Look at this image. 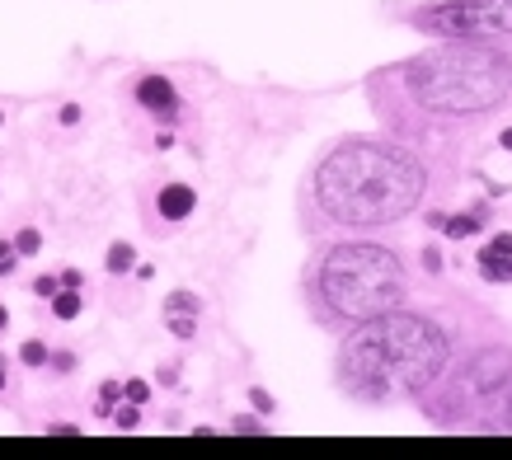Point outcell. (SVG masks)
I'll use <instances>...</instances> for the list:
<instances>
[{
	"mask_svg": "<svg viewBox=\"0 0 512 460\" xmlns=\"http://www.w3.org/2000/svg\"><path fill=\"white\" fill-rule=\"evenodd\" d=\"M315 193L343 226H390L419 207L423 169L414 155L381 141H348L315 174Z\"/></svg>",
	"mask_w": 512,
	"mask_h": 460,
	"instance_id": "1",
	"label": "cell"
},
{
	"mask_svg": "<svg viewBox=\"0 0 512 460\" xmlns=\"http://www.w3.org/2000/svg\"><path fill=\"white\" fill-rule=\"evenodd\" d=\"M447 367V334L400 306L362 320L343 348V376L362 395H419Z\"/></svg>",
	"mask_w": 512,
	"mask_h": 460,
	"instance_id": "2",
	"label": "cell"
},
{
	"mask_svg": "<svg viewBox=\"0 0 512 460\" xmlns=\"http://www.w3.org/2000/svg\"><path fill=\"white\" fill-rule=\"evenodd\" d=\"M404 85L433 113H484L508 99L512 62L480 38H451L404 71Z\"/></svg>",
	"mask_w": 512,
	"mask_h": 460,
	"instance_id": "3",
	"label": "cell"
},
{
	"mask_svg": "<svg viewBox=\"0 0 512 460\" xmlns=\"http://www.w3.org/2000/svg\"><path fill=\"white\" fill-rule=\"evenodd\" d=\"M320 292L343 320H376L404 301V268L381 245H339L320 263Z\"/></svg>",
	"mask_w": 512,
	"mask_h": 460,
	"instance_id": "4",
	"label": "cell"
},
{
	"mask_svg": "<svg viewBox=\"0 0 512 460\" xmlns=\"http://www.w3.org/2000/svg\"><path fill=\"white\" fill-rule=\"evenodd\" d=\"M419 24L442 38H498L512 33V0H442L423 10Z\"/></svg>",
	"mask_w": 512,
	"mask_h": 460,
	"instance_id": "5",
	"label": "cell"
},
{
	"mask_svg": "<svg viewBox=\"0 0 512 460\" xmlns=\"http://www.w3.org/2000/svg\"><path fill=\"white\" fill-rule=\"evenodd\" d=\"M165 324L174 338H193L198 334V296L188 292H170L165 296Z\"/></svg>",
	"mask_w": 512,
	"mask_h": 460,
	"instance_id": "6",
	"label": "cell"
},
{
	"mask_svg": "<svg viewBox=\"0 0 512 460\" xmlns=\"http://www.w3.org/2000/svg\"><path fill=\"white\" fill-rule=\"evenodd\" d=\"M480 273L489 282H512V235H494L480 249Z\"/></svg>",
	"mask_w": 512,
	"mask_h": 460,
	"instance_id": "7",
	"label": "cell"
},
{
	"mask_svg": "<svg viewBox=\"0 0 512 460\" xmlns=\"http://www.w3.org/2000/svg\"><path fill=\"white\" fill-rule=\"evenodd\" d=\"M137 99L146 108H151V113H160V118H174V108H179V99H174V85L165 76H146L137 85Z\"/></svg>",
	"mask_w": 512,
	"mask_h": 460,
	"instance_id": "8",
	"label": "cell"
},
{
	"mask_svg": "<svg viewBox=\"0 0 512 460\" xmlns=\"http://www.w3.org/2000/svg\"><path fill=\"white\" fill-rule=\"evenodd\" d=\"M156 207H160V216H165V221H184V216L193 212V188H184V184L160 188Z\"/></svg>",
	"mask_w": 512,
	"mask_h": 460,
	"instance_id": "9",
	"label": "cell"
},
{
	"mask_svg": "<svg viewBox=\"0 0 512 460\" xmlns=\"http://www.w3.org/2000/svg\"><path fill=\"white\" fill-rule=\"evenodd\" d=\"M442 226H447V235H475V230H480V216H451Z\"/></svg>",
	"mask_w": 512,
	"mask_h": 460,
	"instance_id": "10",
	"label": "cell"
},
{
	"mask_svg": "<svg viewBox=\"0 0 512 460\" xmlns=\"http://www.w3.org/2000/svg\"><path fill=\"white\" fill-rule=\"evenodd\" d=\"M76 310H80V296H76V287H71V292H62V296H57V315H62V320H71Z\"/></svg>",
	"mask_w": 512,
	"mask_h": 460,
	"instance_id": "11",
	"label": "cell"
},
{
	"mask_svg": "<svg viewBox=\"0 0 512 460\" xmlns=\"http://www.w3.org/2000/svg\"><path fill=\"white\" fill-rule=\"evenodd\" d=\"M109 268H113V273H123V268H132V249H127V245L113 249V254H109Z\"/></svg>",
	"mask_w": 512,
	"mask_h": 460,
	"instance_id": "12",
	"label": "cell"
},
{
	"mask_svg": "<svg viewBox=\"0 0 512 460\" xmlns=\"http://www.w3.org/2000/svg\"><path fill=\"white\" fill-rule=\"evenodd\" d=\"M24 362H29V367H43L47 348H43V343H24Z\"/></svg>",
	"mask_w": 512,
	"mask_h": 460,
	"instance_id": "13",
	"label": "cell"
},
{
	"mask_svg": "<svg viewBox=\"0 0 512 460\" xmlns=\"http://www.w3.org/2000/svg\"><path fill=\"white\" fill-rule=\"evenodd\" d=\"M15 249L19 254H33V249H38V230H24V235L15 240Z\"/></svg>",
	"mask_w": 512,
	"mask_h": 460,
	"instance_id": "14",
	"label": "cell"
},
{
	"mask_svg": "<svg viewBox=\"0 0 512 460\" xmlns=\"http://www.w3.org/2000/svg\"><path fill=\"white\" fill-rule=\"evenodd\" d=\"M99 414H113V399H118V385H104V390H99Z\"/></svg>",
	"mask_w": 512,
	"mask_h": 460,
	"instance_id": "15",
	"label": "cell"
},
{
	"mask_svg": "<svg viewBox=\"0 0 512 460\" xmlns=\"http://www.w3.org/2000/svg\"><path fill=\"white\" fill-rule=\"evenodd\" d=\"M15 254H19V249L0 245V273H10V268H15Z\"/></svg>",
	"mask_w": 512,
	"mask_h": 460,
	"instance_id": "16",
	"label": "cell"
},
{
	"mask_svg": "<svg viewBox=\"0 0 512 460\" xmlns=\"http://www.w3.org/2000/svg\"><path fill=\"white\" fill-rule=\"evenodd\" d=\"M33 292H38V296H52V292H57V277H38V282H33Z\"/></svg>",
	"mask_w": 512,
	"mask_h": 460,
	"instance_id": "17",
	"label": "cell"
},
{
	"mask_svg": "<svg viewBox=\"0 0 512 460\" xmlns=\"http://www.w3.org/2000/svg\"><path fill=\"white\" fill-rule=\"evenodd\" d=\"M113 418H118L123 428H137V409H118V414H113Z\"/></svg>",
	"mask_w": 512,
	"mask_h": 460,
	"instance_id": "18",
	"label": "cell"
},
{
	"mask_svg": "<svg viewBox=\"0 0 512 460\" xmlns=\"http://www.w3.org/2000/svg\"><path fill=\"white\" fill-rule=\"evenodd\" d=\"M127 399H132V404H141V399H146V385L132 381V385H127Z\"/></svg>",
	"mask_w": 512,
	"mask_h": 460,
	"instance_id": "19",
	"label": "cell"
},
{
	"mask_svg": "<svg viewBox=\"0 0 512 460\" xmlns=\"http://www.w3.org/2000/svg\"><path fill=\"white\" fill-rule=\"evenodd\" d=\"M503 146H508V151H512V127H508V132H503Z\"/></svg>",
	"mask_w": 512,
	"mask_h": 460,
	"instance_id": "20",
	"label": "cell"
},
{
	"mask_svg": "<svg viewBox=\"0 0 512 460\" xmlns=\"http://www.w3.org/2000/svg\"><path fill=\"white\" fill-rule=\"evenodd\" d=\"M0 329H5V310H0Z\"/></svg>",
	"mask_w": 512,
	"mask_h": 460,
	"instance_id": "21",
	"label": "cell"
},
{
	"mask_svg": "<svg viewBox=\"0 0 512 460\" xmlns=\"http://www.w3.org/2000/svg\"><path fill=\"white\" fill-rule=\"evenodd\" d=\"M0 385H5V371H0Z\"/></svg>",
	"mask_w": 512,
	"mask_h": 460,
	"instance_id": "22",
	"label": "cell"
}]
</instances>
